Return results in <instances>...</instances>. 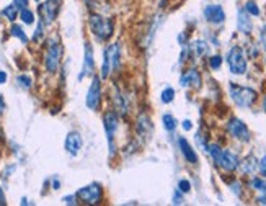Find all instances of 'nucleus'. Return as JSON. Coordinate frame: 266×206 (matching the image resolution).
Segmentation results:
<instances>
[{"label":"nucleus","instance_id":"f257e3e1","mask_svg":"<svg viewBox=\"0 0 266 206\" xmlns=\"http://www.w3.org/2000/svg\"><path fill=\"white\" fill-rule=\"evenodd\" d=\"M211 154V157L220 169L225 172H233L238 167V159L237 155L231 151H224L220 149L217 144H207V151Z\"/></svg>","mask_w":266,"mask_h":206},{"label":"nucleus","instance_id":"f03ea898","mask_svg":"<svg viewBox=\"0 0 266 206\" xmlns=\"http://www.w3.org/2000/svg\"><path fill=\"white\" fill-rule=\"evenodd\" d=\"M229 92H231V97L233 103L240 108H250L251 105L256 102V92L250 87H242V85L237 84H231L229 85Z\"/></svg>","mask_w":266,"mask_h":206},{"label":"nucleus","instance_id":"7ed1b4c3","mask_svg":"<svg viewBox=\"0 0 266 206\" xmlns=\"http://www.w3.org/2000/svg\"><path fill=\"white\" fill-rule=\"evenodd\" d=\"M90 30L92 33L101 41H106L108 38L113 34V30H115V23H113L111 18H105L101 15H97V13H92L90 15Z\"/></svg>","mask_w":266,"mask_h":206},{"label":"nucleus","instance_id":"20e7f679","mask_svg":"<svg viewBox=\"0 0 266 206\" xmlns=\"http://www.w3.org/2000/svg\"><path fill=\"white\" fill-rule=\"evenodd\" d=\"M103 124H105L106 131V139H108V147H110V157L116 154V146H115V134L118 129V115L115 110H108L105 116H103Z\"/></svg>","mask_w":266,"mask_h":206},{"label":"nucleus","instance_id":"39448f33","mask_svg":"<svg viewBox=\"0 0 266 206\" xmlns=\"http://www.w3.org/2000/svg\"><path fill=\"white\" fill-rule=\"evenodd\" d=\"M227 64L232 74L242 75L247 70V56L240 46H233L227 54Z\"/></svg>","mask_w":266,"mask_h":206},{"label":"nucleus","instance_id":"423d86ee","mask_svg":"<svg viewBox=\"0 0 266 206\" xmlns=\"http://www.w3.org/2000/svg\"><path fill=\"white\" fill-rule=\"evenodd\" d=\"M119 66V48L118 44H110L105 51V57H103V66H101V77L106 79L113 70H116Z\"/></svg>","mask_w":266,"mask_h":206},{"label":"nucleus","instance_id":"0eeeda50","mask_svg":"<svg viewBox=\"0 0 266 206\" xmlns=\"http://www.w3.org/2000/svg\"><path fill=\"white\" fill-rule=\"evenodd\" d=\"M77 198H80L85 205H97L101 200V187L98 183H90V185L80 188L77 191Z\"/></svg>","mask_w":266,"mask_h":206},{"label":"nucleus","instance_id":"6e6552de","mask_svg":"<svg viewBox=\"0 0 266 206\" xmlns=\"http://www.w3.org/2000/svg\"><path fill=\"white\" fill-rule=\"evenodd\" d=\"M100 102H101V82H100V77L95 75L87 92V100H85V103H87L90 110H97L98 106H100Z\"/></svg>","mask_w":266,"mask_h":206},{"label":"nucleus","instance_id":"1a4fd4ad","mask_svg":"<svg viewBox=\"0 0 266 206\" xmlns=\"http://www.w3.org/2000/svg\"><path fill=\"white\" fill-rule=\"evenodd\" d=\"M227 131L232 137L242 141V142H249L250 141V131L247 128V124L240 121L238 118H232L231 121L227 123Z\"/></svg>","mask_w":266,"mask_h":206},{"label":"nucleus","instance_id":"9d476101","mask_svg":"<svg viewBox=\"0 0 266 206\" xmlns=\"http://www.w3.org/2000/svg\"><path fill=\"white\" fill-rule=\"evenodd\" d=\"M61 61V46L57 43H51L46 52V69L49 72H56Z\"/></svg>","mask_w":266,"mask_h":206},{"label":"nucleus","instance_id":"9b49d317","mask_svg":"<svg viewBox=\"0 0 266 206\" xmlns=\"http://www.w3.org/2000/svg\"><path fill=\"white\" fill-rule=\"evenodd\" d=\"M204 18L209 21V23L220 25L225 20V13L220 5H207L204 8Z\"/></svg>","mask_w":266,"mask_h":206},{"label":"nucleus","instance_id":"f8f14e48","mask_svg":"<svg viewBox=\"0 0 266 206\" xmlns=\"http://www.w3.org/2000/svg\"><path fill=\"white\" fill-rule=\"evenodd\" d=\"M59 5H61V0H46L41 7V12L44 15V21L46 23H51L56 18L57 12H59Z\"/></svg>","mask_w":266,"mask_h":206},{"label":"nucleus","instance_id":"ddd939ff","mask_svg":"<svg viewBox=\"0 0 266 206\" xmlns=\"http://www.w3.org/2000/svg\"><path fill=\"white\" fill-rule=\"evenodd\" d=\"M180 84L183 87H193V88H200L201 87V74L196 69H188L186 72L182 75Z\"/></svg>","mask_w":266,"mask_h":206},{"label":"nucleus","instance_id":"4468645a","mask_svg":"<svg viewBox=\"0 0 266 206\" xmlns=\"http://www.w3.org/2000/svg\"><path fill=\"white\" fill-rule=\"evenodd\" d=\"M80 149H82V137H80L79 133H69L66 137V151L69 152L70 155H77Z\"/></svg>","mask_w":266,"mask_h":206},{"label":"nucleus","instance_id":"2eb2a0df","mask_svg":"<svg viewBox=\"0 0 266 206\" xmlns=\"http://www.w3.org/2000/svg\"><path fill=\"white\" fill-rule=\"evenodd\" d=\"M93 49H92V44L90 43H85V56H83V66H82V72H80L79 79H83L85 75L92 74L93 72Z\"/></svg>","mask_w":266,"mask_h":206},{"label":"nucleus","instance_id":"dca6fc26","mask_svg":"<svg viewBox=\"0 0 266 206\" xmlns=\"http://www.w3.org/2000/svg\"><path fill=\"white\" fill-rule=\"evenodd\" d=\"M136 131L141 137H147L150 136L152 131H154V126H152L150 120H149L147 115H141L137 118V123H136Z\"/></svg>","mask_w":266,"mask_h":206},{"label":"nucleus","instance_id":"f3484780","mask_svg":"<svg viewBox=\"0 0 266 206\" xmlns=\"http://www.w3.org/2000/svg\"><path fill=\"white\" fill-rule=\"evenodd\" d=\"M178 146H180V151H182L183 157L188 160L189 164H198V155L195 149H193L191 146H189V142L184 139V137H180L178 139Z\"/></svg>","mask_w":266,"mask_h":206},{"label":"nucleus","instance_id":"a211bd4d","mask_svg":"<svg viewBox=\"0 0 266 206\" xmlns=\"http://www.w3.org/2000/svg\"><path fill=\"white\" fill-rule=\"evenodd\" d=\"M237 26H238V31L242 33L249 34L251 31V20H250V15L247 13L245 10H238V18H237Z\"/></svg>","mask_w":266,"mask_h":206},{"label":"nucleus","instance_id":"6ab92c4d","mask_svg":"<svg viewBox=\"0 0 266 206\" xmlns=\"http://www.w3.org/2000/svg\"><path fill=\"white\" fill-rule=\"evenodd\" d=\"M256 167H258V160H256L253 155H249V157L240 164V169L243 173H253Z\"/></svg>","mask_w":266,"mask_h":206},{"label":"nucleus","instance_id":"aec40b11","mask_svg":"<svg viewBox=\"0 0 266 206\" xmlns=\"http://www.w3.org/2000/svg\"><path fill=\"white\" fill-rule=\"evenodd\" d=\"M2 15L5 17V18H8L10 21H13V20H17V15H18V8H17V5L13 3V5H8V7H5L2 10Z\"/></svg>","mask_w":266,"mask_h":206},{"label":"nucleus","instance_id":"412c9836","mask_svg":"<svg viewBox=\"0 0 266 206\" xmlns=\"http://www.w3.org/2000/svg\"><path fill=\"white\" fill-rule=\"evenodd\" d=\"M162 121H164V128L170 133L175 131V128H177V120H175L172 115H164Z\"/></svg>","mask_w":266,"mask_h":206},{"label":"nucleus","instance_id":"4be33fe9","mask_svg":"<svg viewBox=\"0 0 266 206\" xmlns=\"http://www.w3.org/2000/svg\"><path fill=\"white\" fill-rule=\"evenodd\" d=\"M191 48H193V52H195L196 56H202L207 52V44L204 41H195L191 44Z\"/></svg>","mask_w":266,"mask_h":206},{"label":"nucleus","instance_id":"5701e85b","mask_svg":"<svg viewBox=\"0 0 266 206\" xmlns=\"http://www.w3.org/2000/svg\"><path fill=\"white\" fill-rule=\"evenodd\" d=\"M20 18L23 23L26 25H31L34 21V15H33V12L28 10V8H21V12H20Z\"/></svg>","mask_w":266,"mask_h":206},{"label":"nucleus","instance_id":"b1692460","mask_svg":"<svg viewBox=\"0 0 266 206\" xmlns=\"http://www.w3.org/2000/svg\"><path fill=\"white\" fill-rule=\"evenodd\" d=\"M10 31H12V34H13V36H17L18 39H21V41H23V43H26V41H28V38H26L25 31L21 30V26H18V25H13L12 28H10Z\"/></svg>","mask_w":266,"mask_h":206},{"label":"nucleus","instance_id":"393cba45","mask_svg":"<svg viewBox=\"0 0 266 206\" xmlns=\"http://www.w3.org/2000/svg\"><path fill=\"white\" fill-rule=\"evenodd\" d=\"M250 185L253 187L255 190L261 191V193H266V180H263V178H253Z\"/></svg>","mask_w":266,"mask_h":206},{"label":"nucleus","instance_id":"a878e982","mask_svg":"<svg viewBox=\"0 0 266 206\" xmlns=\"http://www.w3.org/2000/svg\"><path fill=\"white\" fill-rule=\"evenodd\" d=\"M245 12L249 13V15H253V17L260 15V8H258V5H256L255 2H247L245 3Z\"/></svg>","mask_w":266,"mask_h":206},{"label":"nucleus","instance_id":"bb28decb","mask_svg":"<svg viewBox=\"0 0 266 206\" xmlns=\"http://www.w3.org/2000/svg\"><path fill=\"white\" fill-rule=\"evenodd\" d=\"M173 98H175V90L173 88H165L164 92H162V102L164 103H170V102H173Z\"/></svg>","mask_w":266,"mask_h":206},{"label":"nucleus","instance_id":"cd10ccee","mask_svg":"<svg viewBox=\"0 0 266 206\" xmlns=\"http://www.w3.org/2000/svg\"><path fill=\"white\" fill-rule=\"evenodd\" d=\"M220 64H222V57L220 56H213V57H209V67L211 69H214V70H217Z\"/></svg>","mask_w":266,"mask_h":206},{"label":"nucleus","instance_id":"c85d7f7f","mask_svg":"<svg viewBox=\"0 0 266 206\" xmlns=\"http://www.w3.org/2000/svg\"><path fill=\"white\" fill-rule=\"evenodd\" d=\"M17 82L20 84L23 88H30L31 87V79L28 77V75H20V77L17 79Z\"/></svg>","mask_w":266,"mask_h":206},{"label":"nucleus","instance_id":"c756f323","mask_svg":"<svg viewBox=\"0 0 266 206\" xmlns=\"http://www.w3.org/2000/svg\"><path fill=\"white\" fill-rule=\"evenodd\" d=\"M189 190H191V183H189L188 180H180L178 191H182V193H188Z\"/></svg>","mask_w":266,"mask_h":206},{"label":"nucleus","instance_id":"7c9ffc66","mask_svg":"<svg viewBox=\"0 0 266 206\" xmlns=\"http://www.w3.org/2000/svg\"><path fill=\"white\" fill-rule=\"evenodd\" d=\"M258 169H260V172H261V175L266 177V155L263 159L260 160V164H258Z\"/></svg>","mask_w":266,"mask_h":206},{"label":"nucleus","instance_id":"2f4dec72","mask_svg":"<svg viewBox=\"0 0 266 206\" xmlns=\"http://www.w3.org/2000/svg\"><path fill=\"white\" fill-rule=\"evenodd\" d=\"M260 38H261V44H263V48L266 49V25L263 26V30H261Z\"/></svg>","mask_w":266,"mask_h":206},{"label":"nucleus","instance_id":"473e14b6","mask_svg":"<svg viewBox=\"0 0 266 206\" xmlns=\"http://www.w3.org/2000/svg\"><path fill=\"white\" fill-rule=\"evenodd\" d=\"M15 5L17 8H26V5H28V0H15Z\"/></svg>","mask_w":266,"mask_h":206},{"label":"nucleus","instance_id":"72a5a7b5","mask_svg":"<svg viewBox=\"0 0 266 206\" xmlns=\"http://www.w3.org/2000/svg\"><path fill=\"white\" fill-rule=\"evenodd\" d=\"M232 190H233V193L240 195V183H238V182H235V183H232Z\"/></svg>","mask_w":266,"mask_h":206},{"label":"nucleus","instance_id":"f704fd0d","mask_svg":"<svg viewBox=\"0 0 266 206\" xmlns=\"http://www.w3.org/2000/svg\"><path fill=\"white\" fill-rule=\"evenodd\" d=\"M191 128H193L191 121H189V120H184V121H183V129H184V131H189Z\"/></svg>","mask_w":266,"mask_h":206},{"label":"nucleus","instance_id":"c9c22d12","mask_svg":"<svg viewBox=\"0 0 266 206\" xmlns=\"http://www.w3.org/2000/svg\"><path fill=\"white\" fill-rule=\"evenodd\" d=\"M173 203H175V205H182V203H183V198L178 195V191H177V193H175V196H173Z\"/></svg>","mask_w":266,"mask_h":206},{"label":"nucleus","instance_id":"e433bc0d","mask_svg":"<svg viewBox=\"0 0 266 206\" xmlns=\"http://www.w3.org/2000/svg\"><path fill=\"white\" fill-rule=\"evenodd\" d=\"M64 201H66V205H74L75 203V196H66Z\"/></svg>","mask_w":266,"mask_h":206},{"label":"nucleus","instance_id":"4c0bfd02","mask_svg":"<svg viewBox=\"0 0 266 206\" xmlns=\"http://www.w3.org/2000/svg\"><path fill=\"white\" fill-rule=\"evenodd\" d=\"M7 80V74L3 72V70H0V84H5Z\"/></svg>","mask_w":266,"mask_h":206},{"label":"nucleus","instance_id":"58836bf2","mask_svg":"<svg viewBox=\"0 0 266 206\" xmlns=\"http://www.w3.org/2000/svg\"><path fill=\"white\" fill-rule=\"evenodd\" d=\"M256 203H258V205H266V196H260V198H256Z\"/></svg>","mask_w":266,"mask_h":206},{"label":"nucleus","instance_id":"ea45409f","mask_svg":"<svg viewBox=\"0 0 266 206\" xmlns=\"http://www.w3.org/2000/svg\"><path fill=\"white\" fill-rule=\"evenodd\" d=\"M0 205H5V196H3L2 188H0Z\"/></svg>","mask_w":266,"mask_h":206},{"label":"nucleus","instance_id":"a19ab883","mask_svg":"<svg viewBox=\"0 0 266 206\" xmlns=\"http://www.w3.org/2000/svg\"><path fill=\"white\" fill-rule=\"evenodd\" d=\"M3 110V98H2V95H0V111Z\"/></svg>","mask_w":266,"mask_h":206},{"label":"nucleus","instance_id":"79ce46f5","mask_svg":"<svg viewBox=\"0 0 266 206\" xmlns=\"http://www.w3.org/2000/svg\"><path fill=\"white\" fill-rule=\"evenodd\" d=\"M263 108H265V111H266V97H265V100H263Z\"/></svg>","mask_w":266,"mask_h":206},{"label":"nucleus","instance_id":"37998d69","mask_svg":"<svg viewBox=\"0 0 266 206\" xmlns=\"http://www.w3.org/2000/svg\"><path fill=\"white\" fill-rule=\"evenodd\" d=\"M85 2H87V3H88V2H90V0H85Z\"/></svg>","mask_w":266,"mask_h":206}]
</instances>
